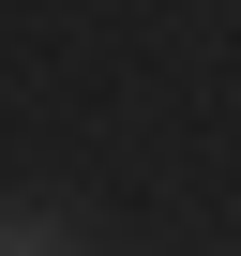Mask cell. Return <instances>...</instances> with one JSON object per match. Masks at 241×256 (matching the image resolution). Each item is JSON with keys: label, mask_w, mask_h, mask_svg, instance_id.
<instances>
[{"label": "cell", "mask_w": 241, "mask_h": 256, "mask_svg": "<svg viewBox=\"0 0 241 256\" xmlns=\"http://www.w3.org/2000/svg\"><path fill=\"white\" fill-rule=\"evenodd\" d=\"M0 256H90V241H76L60 211H0Z\"/></svg>", "instance_id": "cell-1"}]
</instances>
